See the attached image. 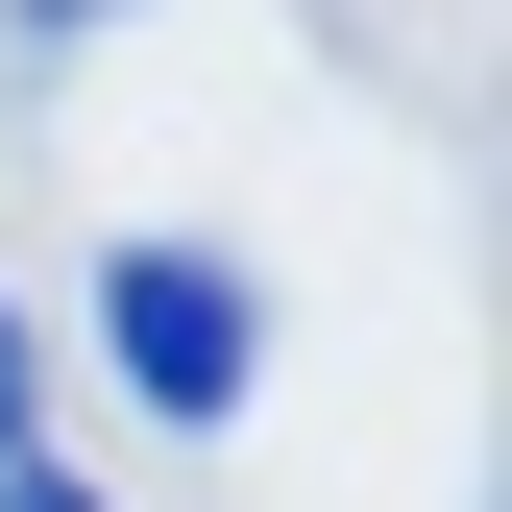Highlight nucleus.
Wrapping results in <instances>:
<instances>
[{"mask_svg": "<svg viewBox=\"0 0 512 512\" xmlns=\"http://www.w3.org/2000/svg\"><path fill=\"white\" fill-rule=\"evenodd\" d=\"M98 366L171 439H220L244 415V269H220V244H98Z\"/></svg>", "mask_w": 512, "mask_h": 512, "instance_id": "nucleus-1", "label": "nucleus"}, {"mask_svg": "<svg viewBox=\"0 0 512 512\" xmlns=\"http://www.w3.org/2000/svg\"><path fill=\"white\" fill-rule=\"evenodd\" d=\"M0 464H25V317H0Z\"/></svg>", "mask_w": 512, "mask_h": 512, "instance_id": "nucleus-2", "label": "nucleus"}, {"mask_svg": "<svg viewBox=\"0 0 512 512\" xmlns=\"http://www.w3.org/2000/svg\"><path fill=\"white\" fill-rule=\"evenodd\" d=\"M0 512H98V488H49V464H0Z\"/></svg>", "mask_w": 512, "mask_h": 512, "instance_id": "nucleus-3", "label": "nucleus"}, {"mask_svg": "<svg viewBox=\"0 0 512 512\" xmlns=\"http://www.w3.org/2000/svg\"><path fill=\"white\" fill-rule=\"evenodd\" d=\"M25 25H98V0H25Z\"/></svg>", "mask_w": 512, "mask_h": 512, "instance_id": "nucleus-4", "label": "nucleus"}]
</instances>
